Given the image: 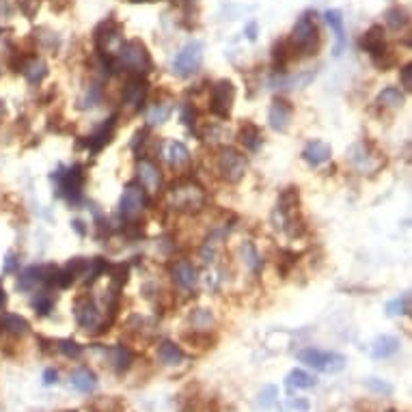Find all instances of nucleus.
Masks as SVG:
<instances>
[{
	"label": "nucleus",
	"mask_w": 412,
	"mask_h": 412,
	"mask_svg": "<svg viewBox=\"0 0 412 412\" xmlns=\"http://www.w3.org/2000/svg\"><path fill=\"white\" fill-rule=\"evenodd\" d=\"M158 360H160L162 365H167V367H177V365H182L184 360H186V352L175 341L165 339L158 345Z\"/></svg>",
	"instance_id": "obj_22"
},
{
	"label": "nucleus",
	"mask_w": 412,
	"mask_h": 412,
	"mask_svg": "<svg viewBox=\"0 0 412 412\" xmlns=\"http://www.w3.org/2000/svg\"><path fill=\"white\" fill-rule=\"evenodd\" d=\"M399 339L397 337H393V335H382V337H378L374 343H372V356L374 358H389V356H393L397 350H399Z\"/></svg>",
	"instance_id": "obj_29"
},
{
	"label": "nucleus",
	"mask_w": 412,
	"mask_h": 412,
	"mask_svg": "<svg viewBox=\"0 0 412 412\" xmlns=\"http://www.w3.org/2000/svg\"><path fill=\"white\" fill-rule=\"evenodd\" d=\"M147 136H149V128H140V130H138V132L134 134V140H132V149H134L136 153H138V151H140V147H143V145H145V143L149 140Z\"/></svg>",
	"instance_id": "obj_54"
},
{
	"label": "nucleus",
	"mask_w": 412,
	"mask_h": 412,
	"mask_svg": "<svg viewBox=\"0 0 412 412\" xmlns=\"http://www.w3.org/2000/svg\"><path fill=\"white\" fill-rule=\"evenodd\" d=\"M192 330H212L214 328V316L210 308H194L190 313Z\"/></svg>",
	"instance_id": "obj_40"
},
{
	"label": "nucleus",
	"mask_w": 412,
	"mask_h": 412,
	"mask_svg": "<svg viewBox=\"0 0 412 412\" xmlns=\"http://www.w3.org/2000/svg\"><path fill=\"white\" fill-rule=\"evenodd\" d=\"M291 50V57L298 59H306V57H316L322 48V35H320V26L316 20V13L306 11L298 18V22L291 28V35L285 37Z\"/></svg>",
	"instance_id": "obj_1"
},
{
	"label": "nucleus",
	"mask_w": 412,
	"mask_h": 412,
	"mask_svg": "<svg viewBox=\"0 0 412 412\" xmlns=\"http://www.w3.org/2000/svg\"><path fill=\"white\" fill-rule=\"evenodd\" d=\"M74 318H76L78 326L87 333H93V335L104 333V316H101V308L95 302V298L89 296V294H82V296L76 298Z\"/></svg>",
	"instance_id": "obj_6"
},
{
	"label": "nucleus",
	"mask_w": 412,
	"mask_h": 412,
	"mask_svg": "<svg viewBox=\"0 0 412 412\" xmlns=\"http://www.w3.org/2000/svg\"><path fill=\"white\" fill-rule=\"evenodd\" d=\"M365 386L372 391V393H376V395H393V386L391 384H386L384 380H378V378H367L365 380Z\"/></svg>",
	"instance_id": "obj_49"
},
{
	"label": "nucleus",
	"mask_w": 412,
	"mask_h": 412,
	"mask_svg": "<svg viewBox=\"0 0 412 412\" xmlns=\"http://www.w3.org/2000/svg\"><path fill=\"white\" fill-rule=\"evenodd\" d=\"M108 270V262L101 260V257H93V260H89V268L82 277V285L84 287H91L99 277H104Z\"/></svg>",
	"instance_id": "obj_33"
},
{
	"label": "nucleus",
	"mask_w": 412,
	"mask_h": 412,
	"mask_svg": "<svg viewBox=\"0 0 412 412\" xmlns=\"http://www.w3.org/2000/svg\"><path fill=\"white\" fill-rule=\"evenodd\" d=\"M52 179L59 186V194L65 196L69 203H78L82 199V190H84V184H87V173H84L82 165H74L69 169L61 167L52 175Z\"/></svg>",
	"instance_id": "obj_8"
},
{
	"label": "nucleus",
	"mask_w": 412,
	"mask_h": 412,
	"mask_svg": "<svg viewBox=\"0 0 412 412\" xmlns=\"http://www.w3.org/2000/svg\"><path fill=\"white\" fill-rule=\"evenodd\" d=\"M291 61H294V57H291L287 39H279L272 48V67H274V72L285 74V69Z\"/></svg>",
	"instance_id": "obj_28"
},
{
	"label": "nucleus",
	"mask_w": 412,
	"mask_h": 412,
	"mask_svg": "<svg viewBox=\"0 0 412 412\" xmlns=\"http://www.w3.org/2000/svg\"><path fill=\"white\" fill-rule=\"evenodd\" d=\"M333 156V147L324 140H311L302 149V160L311 167H322Z\"/></svg>",
	"instance_id": "obj_19"
},
{
	"label": "nucleus",
	"mask_w": 412,
	"mask_h": 412,
	"mask_svg": "<svg viewBox=\"0 0 412 412\" xmlns=\"http://www.w3.org/2000/svg\"><path fill=\"white\" fill-rule=\"evenodd\" d=\"M182 339H184L186 343L194 345V347H201V350H208V347H212V345L216 343V335H214V333L210 335V330H192V333H184Z\"/></svg>",
	"instance_id": "obj_38"
},
{
	"label": "nucleus",
	"mask_w": 412,
	"mask_h": 412,
	"mask_svg": "<svg viewBox=\"0 0 412 412\" xmlns=\"http://www.w3.org/2000/svg\"><path fill=\"white\" fill-rule=\"evenodd\" d=\"M57 350L63 354V356H67V358H72V360H78V358H82V345L80 343H76L74 339H59L57 341Z\"/></svg>",
	"instance_id": "obj_45"
},
{
	"label": "nucleus",
	"mask_w": 412,
	"mask_h": 412,
	"mask_svg": "<svg viewBox=\"0 0 412 412\" xmlns=\"http://www.w3.org/2000/svg\"><path fill=\"white\" fill-rule=\"evenodd\" d=\"M108 277H111V289L121 291L130 279V264H108Z\"/></svg>",
	"instance_id": "obj_36"
},
{
	"label": "nucleus",
	"mask_w": 412,
	"mask_h": 412,
	"mask_svg": "<svg viewBox=\"0 0 412 412\" xmlns=\"http://www.w3.org/2000/svg\"><path fill=\"white\" fill-rule=\"evenodd\" d=\"M43 33H45V35H41V30H35V33H33V35H35V41H39L45 50H50V52H55V55H57V50L61 48L59 35H57V33H50L48 28H43Z\"/></svg>",
	"instance_id": "obj_44"
},
{
	"label": "nucleus",
	"mask_w": 412,
	"mask_h": 412,
	"mask_svg": "<svg viewBox=\"0 0 412 412\" xmlns=\"http://www.w3.org/2000/svg\"><path fill=\"white\" fill-rule=\"evenodd\" d=\"M165 158H167V162L173 171H186L192 162L188 147L179 140H169L165 145Z\"/></svg>",
	"instance_id": "obj_18"
},
{
	"label": "nucleus",
	"mask_w": 412,
	"mask_h": 412,
	"mask_svg": "<svg viewBox=\"0 0 412 412\" xmlns=\"http://www.w3.org/2000/svg\"><path fill=\"white\" fill-rule=\"evenodd\" d=\"M20 72L24 74V78L30 82V84H41L43 80H45V76H48V63L41 59V57H37V55H28L26 59H24V63H22V67H20Z\"/></svg>",
	"instance_id": "obj_21"
},
{
	"label": "nucleus",
	"mask_w": 412,
	"mask_h": 412,
	"mask_svg": "<svg viewBox=\"0 0 412 412\" xmlns=\"http://www.w3.org/2000/svg\"><path fill=\"white\" fill-rule=\"evenodd\" d=\"M182 123L188 128H196V111L192 104H184L182 106Z\"/></svg>",
	"instance_id": "obj_52"
},
{
	"label": "nucleus",
	"mask_w": 412,
	"mask_h": 412,
	"mask_svg": "<svg viewBox=\"0 0 412 412\" xmlns=\"http://www.w3.org/2000/svg\"><path fill=\"white\" fill-rule=\"evenodd\" d=\"M30 304H33V308H35V313H37V316L45 318V316L52 313V308H55V296L50 294L48 289H39V291L33 296Z\"/></svg>",
	"instance_id": "obj_35"
},
{
	"label": "nucleus",
	"mask_w": 412,
	"mask_h": 412,
	"mask_svg": "<svg viewBox=\"0 0 412 412\" xmlns=\"http://www.w3.org/2000/svg\"><path fill=\"white\" fill-rule=\"evenodd\" d=\"M95 406L101 408L99 412H121V410H123V403H121V399H117V397H101Z\"/></svg>",
	"instance_id": "obj_50"
},
{
	"label": "nucleus",
	"mask_w": 412,
	"mask_h": 412,
	"mask_svg": "<svg viewBox=\"0 0 412 412\" xmlns=\"http://www.w3.org/2000/svg\"><path fill=\"white\" fill-rule=\"evenodd\" d=\"M279 397V389L277 386H266L262 393H260V403L262 408H270L274 403V399Z\"/></svg>",
	"instance_id": "obj_51"
},
{
	"label": "nucleus",
	"mask_w": 412,
	"mask_h": 412,
	"mask_svg": "<svg viewBox=\"0 0 412 412\" xmlns=\"http://www.w3.org/2000/svg\"><path fill=\"white\" fill-rule=\"evenodd\" d=\"M147 190L138 184V182H132L126 186L123 194H121V201H119V214L123 221H136L140 218L143 210L147 208Z\"/></svg>",
	"instance_id": "obj_12"
},
{
	"label": "nucleus",
	"mask_w": 412,
	"mask_h": 412,
	"mask_svg": "<svg viewBox=\"0 0 412 412\" xmlns=\"http://www.w3.org/2000/svg\"><path fill=\"white\" fill-rule=\"evenodd\" d=\"M242 255H244V260H246V264L255 270V272H260L262 270V266H264V262H262V257H260V252H257V248L250 244V242H244V246H242Z\"/></svg>",
	"instance_id": "obj_46"
},
{
	"label": "nucleus",
	"mask_w": 412,
	"mask_h": 412,
	"mask_svg": "<svg viewBox=\"0 0 412 412\" xmlns=\"http://www.w3.org/2000/svg\"><path fill=\"white\" fill-rule=\"evenodd\" d=\"M104 352L106 360H108V367L117 374L123 376L130 372V367L134 365V352L128 345H113V347H99Z\"/></svg>",
	"instance_id": "obj_15"
},
{
	"label": "nucleus",
	"mask_w": 412,
	"mask_h": 412,
	"mask_svg": "<svg viewBox=\"0 0 412 412\" xmlns=\"http://www.w3.org/2000/svg\"><path fill=\"white\" fill-rule=\"evenodd\" d=\"M72 227H74L80 235H87V229H84V223H82V221H74Z\"/></svg>",
	"instance_id": "obj_58"
},
{
	"label": "nucleus",
	"mask_w": 412,
	"mask_h": 412,
	"mask_svg": "<svg viewBox=\"0 0 412 412\" xmlns=\"http://www.w3.org/2000/svg\"><path fill=\"white\" fill-rule=\"evenodd\" d=\"M360 48L372 57V61H376L378 57H382L386 52L389 43H386V30L382 28V24H372L365 30V35L360 37Z\"/></svg>",
	"instance_id": "obj_14"
},
{
	"label": "nucleus",
	"mask_w": 412,
	"mask_h": 412,
	"mask_svg": "<svg viewBox=\"0 0 412 412\" xmlns=\"http://www.w3.org/2000/svg\"><path fill=\"white\" fill-rule=\"evenodd\" d=\"M235 138H238V143H240L244 149L257 151V149H260V145H262V140H264V134H262V128H260V126L252 123L250 119H244V121L240 123V128H238Z\"/></svg>",
	"instance_id": "obj_20"
},
{
	"label": "nucleus",
	"mask_w": 412,
	"mask_h": 412,
	"mask_svg": "<svg viewBox=\"0 0 412 412\" xmlns=\"http://www.w3.org/2000/svg\"><path fill=\"white\" fill-rule=\"evenodd\" d=\"M136 177H138V184L151 192V194H156L162 190V184H165V177H162V171L160 167L153 162L151 158L147 156H138L136 160Z\"/></svg>",
	"instance_id": "obj_13"
},
{
	"label": "nucleus",
	"mask_w": 412,
	"mask_h": 412,
	"mask_svg": "<svg viewBox=\"0 0 412 412\" xmlns=\"http://www.w3.org/2000/svg\"><path fill=\"white\" fill-rule=\"evenodd\" d=\"M59 382V372L55 369V367H48L45 372H43V384L45 386H52V384H57Z\"/></svg>",
	"instance_id": "obj_56"
},
{
	"label": "nucleus",
	"mask_w": 412,
	"mask_h": 412,
	"mask_svg": "<svg viewBox=\"0 0 412 412\" xmlns=\"http://www.w3.org/2000/svg\"><path fill=\"white\" fill-rule=\"evenodd\" d=\"M5 117H7V106H5V101L0 99V123L5 121Z\"/></svg>",
	"instance_id": "obj_59"
},
{
	"label": "nucleus",
	"mask_w": 412,
	"mask_h": 412,
	"mask_svg": "<svg viewBox=\"0 0 412 412\" xmlns=\"http://www.w3.org/2000/svg\"><path fill=\"white\" fill-rule=\"evenodd\" d=\"M324 18H326V22H328V26H330V30L335 33V39H337V43H335V57H339L343 50H345V28H343V16H341V11L339 9H328L326 13H324Z\"/></svg>",
	"instance_id": "obj_25"
},
{
	"label": "nucleus",
	"mask_w": 412,
	"mask_h": 412,
	"mask_svg": "<svg viewBox=\"0 0 412 412\" xmlns=\"http://www.w3.org/2000/svg\"><path fill=\"white\" fill-rule=\"evenodd\" d=\"M235 104V84L227 78L214 82L212 91H210V113L223 121H227L231 117Z\"/></svg>",
	"instance_id": "obj_10"
},
{
	"label": "nucleus",
	"mask_w": 412,
	"mask_h": 412,
	"mask_svg": "<svg viewBox=\"0 0 412 412\" xmlns=\"http://www.w3.org/2000/svg\"><path fill=\"white\" fill-rule=\"evenodd\" d=\"M300 208V188L298 186H287L281 196H279V212L287 214Z\"/></svg>",
	"instance_id": "obj_32"
},
{
	"label": "nucleus",
	"mask_w": 412,
	"mask_h": 412,
	"mask_svg": "<svg viewBox=\"0 0 412 412\" xmlns=\"http://www.w3.org/2000/svg\"><path fill=\"white\" fill-rule=\"evenodd\" d=\"M298 360H300V363H304L306 367H311L316 372H322V374H339L347 365V358L343 354L324 352V350H316V347L300 350L298 352Z\"/></svg>",
	"instance_id": "obj_5"
},
{
	"label": "nucleus",
	"mask_w": 412,
	"mask_h": 412,
	"mask_svg": "<svg viewBox=\"0 0 412 412\" xmlns=\"http://www.w3.org/2000/svg\"><path fill=\"white\" fill-rule=\"evenodd\" d=\"M285 384L289 391H298V389H311L318 384V380L311 376V374H306L304 369H291L285 378Z\"/></svg>",
	"instance_id": "obj_31"
},
{
	"label": "nucleus",
	"mask_w": 412,
	"mask_h": 412,
	"mask_svg": "<svg viewBox=\"0 0 412 412\" xmlns=\"http://www.w3.org/2000/svg\"><path fill=\"white\" fill-rule=\"evenodd\" d=\"M87 268H89V260L87 257H74V260H69L67 264H65V272L72 277V281L76 283L78 279H82L84 277V272H87Z\"/></svg>",
	"instance_id": "obj_43"
},
{
	"label": "nucleus",
	"mask_w": 412,
	"mask_h": 412,
	"mask_svg": "<svg viewBox=\"0 0 412 412\" xmlns=\"http://www.w3.org/2000/svg\"><path fill=\"white\" fill-rule=\"evenodd\" d=\"M16 3H18L22 16H24L26 20H33V18H37V13H39V9H41V3H43V0H16Z\"/></svg>",
	"instance_id": "obj_48"
},
{
	"label": "nucleus",
	"mask_w": 412,
	"mask_h": 412,
	"mask_svg": "<svg viewBox=\"0 0 412 412\" xmlns=\"http://www.w3.org/2000/svg\"><path fill=\"white\" fill-rule=\"evenodd\" d=\"M408 313H410V296L408 294H403L386 304V316H391V318H399V316H408Z\"/></svg>",
	"instance_id": "obj_42"
},
{
	"label": "nucleus",
	"mask_w": 412,
	"mask_h": 412,
	"mask_svg": "<svg viewBox=\"0 0 412 412\" xmlns=\"http://www.w3.org/2000/svg\"><path fill=\"white\" fill-rule=\"evenodd\" d=\"M298 257H300V252H296V250H289V248H281V250H279L277 268H279V272H281L283 279H285V277L291 272V268L298 264Z\"/></svg>",
	"instance_id": "obj_41"
},
{
	"label": "nucleus",
	"mask_w": 412,
	"mask_h": 412,
	"mask_svg": "<svg viewBox=\"0 0 412 412\" xmlns=\"http://www.w3.org/2000/svg\"><path fill=\"white\" fill-rule=\"evenodd\" d=\"M291 117H294V108L287 99L283 97H277L272 101V106L268 111V123L274 132H287L289 130V123H291Z\"/></svg>",
	"instance_id": "obj_16"
},
{
	"label": "nucleus",
	"mask_w": 412,
	"mask_h": 412,
	"mask_svg": "<svg viewBox=\"0 0 412 412\" xmlns=\"http://www.w3.org/2000/svg\"><path fill=\"white\" fill-rule=\"evenodd\" d=\"M177 408L179 412H199L203 408V401H201V395L196 389L188 386L184 393H179L177 397Z\"/></svg>",
	"instance_id": "obj_34"
},
{
	"label": "nucleus",
	"mask_w": 412,
	"mask_h": 412,
	"mask_svg": "<svg viewBox=\"0 0 412 412\" xmlns=\"http://www.w3.org/2000/svg\"><path fill=\"white\" fill-rule=\"evenodd\" d=\"M255 30H257V24L252 22V24H248V28H246V33H248V39H255L257 35H255Z\"/></svg>",
	"instance_id": "obj_60"
},
{
	"label": "nucleus",
	"mask_w": 412,
	"mask_h": 412,
	"mask_svg": "<svg viewBox=\"0 0 412 412\" xmlns=\"http://www.w3.org/2000/svg\"><path fill=\"white\" fill-rule=\"evenodd\" d=\"M72 384L80 393H93L97 389V378H95V374L91 369L82 367V369H76L72 374Z\"/></svg>",
	"instance_id": "obj_30"
},
{
	"label": "nucleus",
	"mask_w": 412,
	"mask_h": 412,
	"mask_svg": "<svg viewBox=\"0 0 412 412\" xmlns=\"http://www.w3.org/2000/svg\"><path fill=\"white\" fill-rule=\"evenodd\" d=\"M0 330L13 339H20L30 333V324L18 313H3L0 316Z\"/></svg>",
	"instance_id": "obj_23"
},
{
	"label": "nucleus",
	"mask_w": 412,
	"mask_h": 412,
	"mask_svg": "<svg viewBox=\"0 0 412 412\" xmlns=\"http://www.w3.org/2000/svg\"><path fill=\"white\" fill-rule=\"evenodd\" d=\"M173 115V106L165 104V101H156L149 111H147V121L149 126H162L169 121V117Z\"/></svg>",
	"instance_id": "obj_37"
},
{
	"label": "nucleus",
	"mask_w": 412,
	"mask_h": 412,
	"mask_svg": "<svg viewBox=\"0 0 412 412\" xmlns=\"http://www.w3.org/2000/svg\"><path fill=\"white\" fill-rule=\"evenodd\" d=\"M313 78H316V72H302V74H296V76H281V78L272 80V84H274V89L298 91V89L308 87V82H313Z\"/></svg>",
	"instance_id": "obj_26"
},
{
	"label": "nucleus",
	"mask_w": 412,
	"mask_h": 412,
	"mask_svg": "<svg viewBox=\"0 0 412 412\" xmlns=\"http://www.w3.org/2000/svg\"><path fill=\"white\" fill-rule=\"evenodd\" d=\"M115 130H117V115H113L111 119H106L104 123H101V126L84 140V147H87L91 153H99L101 149H104V147L113 140Z\"/></svg>",
	"instance_id": "obj_17"
},
{
	"label": "nucleus",
	"mask_w": 412,
	"mask_h": 412,
	"mask_svg": "<svg viewBox=\"0 0 412 412\" xmlns=\"http://www.w3.org/2000/svg\"><path fill=\"white\" fill-rule=\"evenodd\" d=\"M201 65H203V43L190 41L173 59V74L179 78H190L201 69Z\"/></svg>",
	"instance_id": "obj_11"
},
{
	"label": "nucleus",
	"mask_w": 412,
	"mask_h": 412,
	"mask_svg": "<svg viewBox=\"0 0 412 412\" xmlns=\"http://www.w3.org/2000/svg\"><path fill=\"white\" fill-rule=\"evenodd\" d=\"M117 69H126L128 74H138L147 76L153 72V59L149 55L147 45L140 39H128L119 45L117 55H115Z\"/></svg>",
	"instance_id": "obj_3"
},
{
	"label": "nucleus",
	"mask_w": 412,
	"mask_h": 412,
	"mask_svg": "<svg viewBox=\"0 0 412 412\" xmlns=\"http://www.w3.org/2000/svg\"><path fill=\"white\" fill-rule=\"evenodd\" d=\"M5 306H7V291H5L3 285H0V311H3Z\"/></svg>",
	"instance_id": "obj_57"
},
{
	"label": "nucleus",
	"mask_w": 412,
	"mask_h": 412,
	"mask_svg": "<svg viewBox=\"0 0 412 412\" xmlns=\"http://www.w3.org/2000/svg\"><path fill=\"white\" fill-rule=\"evenodd\" d=\"M399 80H401V87L406 91L412 89V63H406L401 69H399Z\"/></svg>",
	"instance_id": "obj_53"
},
{
	"label": "nucleus",
	"mask_w": 412,
	"mask_h": 412,
	"mask_svg": "<svg viewBox=\"0 0 412 412\" xmlns=\"http://www.w3.org/2000/svg\"><path fill=\"white\" fill-rule=\"evenodd\" d=\"M99 95H101V87L99 84H91L84 91V95L78 99V108H93L99 101Z\"/></svg>",
	"instance_id": "obj_47"
},
{
	"label": "nucleus",
	"mask_w": 412,
	"mask_h": 412,
	"mask_svg": "<svg viewBox=\"0 0 412 412\" xmlns=\"http://www.w3.org/2000/svg\"><path fill=\"white\" fill-rule=\"evenodd\" d=\"M18 264H20L18 255H16V252H9V255L5 257V268H3V272H5V274H7V272H16V270H18Z\"/></svg>",
	"instance_id": "obj_55"
},
{
	"label": "nucleus",
	"mask_w": 412,
	"mask_h": 412,
	"mask_svg": "<svg viewBox=\"0 0 412 412\" xmlns=\"http://www.w3.org/2000/svg\"><path fill=\"white\" fill-rule=\"evenodd\" d=\"M376 104L384 111H395L403 106V91L397 87H386L378 93L376 97Z\"/></svg>",
	"instance_id": "obj_27"
},
{
	"label": "nucleus",
	"mask_w": 412,
	"mask_h": 412,
	"mask_svg": "<svg viewBox=\"0 0 412 412\" xmlns=\"http://www.w3.org/2000/svg\"><path fill=\"white\" fill-rule=\"evenodd\" d=\"M171 274H173V281H175L182 289H192V287L196 285V281H199L196 268H194L190 262H186V260L175 262L173 268H171Z\"/></svg>",
	"instance_id": "obj_24"
},
{
	"label": "nucleus",
	"mask_w": 412,
	"mask_h": 412,
	"mask_svg": "<svg viewBox=\"0 0 412 412\" xmlns=\"http://www.w3.org/2000/svg\"><path fill=\"white\" fill-rule=\"evenodd\" d=\"M216 169L227 184H240L248 171V160L242 151L233 147H223L216 158Z\"/></svg>",
	"instance_id": "obj_7"
},
{
	"label": "nucleus",
	"mask_w": 412,
	"mask_h": 412,
	"mask_svg": "<svg viewBox=\"0 0 412 412\" xmlns=\"http://www.w3.org/2000/svg\"><path fill=\"white\" fill-rule=\"evenodd\" d=\"M123 43V24L111 16L101 20L93 30V45L97 57H115L119 45Z\"/></svg>",
	"instance_id": "obj_4"
},
{
	"label": "nucleus",
	"mask_w": 412,
	"mask_h": 412,
	"mask_svg": "<svg viewBox=\"0 0 412 412\" xmlns=\"http://www.w3.org/2000/svg\"><path fill=\"white\" fill-rule=\"evenodd\" d=\"M149 95V82L145 76L138 74H128L123 91H121V104L123 108H128L130 115H138L145 106Z\"/></svg>",
	"instance_id": "obj_9"
},
{
	"label": "nucleus",
	"mask_w": 412,
	"mask_h": 412,
	"mask_svg": "<svg viewBox=\"0 0 412 412\" xmlns=\"http://www.w3.org/2000/svg\"><path fill=\"white\" fill-rule=\"evenodd\" d=\"M167 196H169L171 208L175 212H184V214H196L205 208V203H208L205 190L192 177H179L171 186Z\"/></svg>",
	"instance_id": "obj_2"
},
{
	"label": "nucleus",
	"mask_w": 412,
	"mask_h": 412,
	"mask_svg": "<svg viewBox=\"0 0 412 412\" xmlns=\"http://www.w3.org/2000/svg\"><path fill=\"white\" fill-rule=\"evenodd\" d=\"M384 22H386V26H389L391 30H401V28L408 26L410 16H408V11H406L403 7L395 5V7H391V9L384 13Z\"/></svg>",
	"instance_id": "obj_39"
}]
</instances>
